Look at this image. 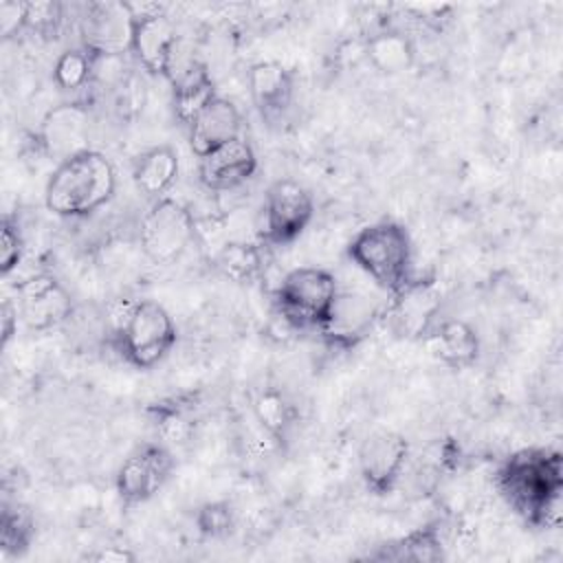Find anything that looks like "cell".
Returning <instances> with one entry per match:
<instances>
[{
    "mask_svg": "<svg viewBox=\"0 0 563 563\" xmlns=\"http://www.w3.org/2000/svg\"><path fill=\"white\" fill-rule=\"evenodd\" d=\"M97 70V55L84 46L66 48L53 64V84L59 90L75 92L92 84Z\"/></svg>",
    "mask_w": 563,
    "mask_h": 563,
    "instance_id": "cell-28",
    "label": "cell"
},
{
    "mask_svg": "<svg viewBox=\"0 0 563 563\" xmlns=\"http://www.w3.org/2000/svg\"><path fill=\"white\" fill-rule=\"evenodd\" d=\"M363 53L380 75H400L416 62V46L411 37L396 29L372 33L365 40Z\"/></svg>",
    "mask_w": 563,
    "mask_h": 563,
    "instance_id": "cell-23",
    "label": "cell"
},
{
    "mask_svg": "<svg viewBox=\"0 0 563 563\" xmlns=\"http://www.w3.org/2000/svg\"><path fill=\"white\" fill-rule=\"evenodd\" d=\"M378 314V308L365 295L339 290L332 317L319 334L330 347L350 350L369 334Z\"/></svg>",
    "mask_w": 563,
    "mask_h": 563,
    "instance_id": "cell-18",
    "label": "cell"
},
{
    "mask_svg": "<svg viewBox=\"0 0 563 563\" xmlns=\"http://www.w3.org/2000/svg\"><path fill=\"white\" fill-rule=\"evenodd\" d=\"M369 561H394V563H438L446 559L440 521L418 526L396 539L383 541L372 552Z\"/></svg>",
    "mask_w": 563,
    "mask_h": 563,
    "instance_id": "cell-21",
    "label": "cell"
},
{
    "mask_svg": "<svg viewBox=\"0 0 563 563\" xmlns=\"http://www.w3.org/2000/svg\"><path fill=\"white\" fill-rule=\"evenodd\" d=\"M84 559L95 563H132L136 561V554L125 545H101L99 550L88 552Z\"/></svg>",
    "mask_w": 563,
    "mask_h": 563,
    "instance_id": "cell-33",
    "label": "cell"
},
{
    "mask_svg": "<svg viewBox=\"0 0 563 563\" xmlns=\"http://www.w3.org/2000/svg\"><path fill=\"white\" fill-rule=\"evenodd\" d=\"M442 303L440 288L433 279H411L400 292L389 297L385 317L391 330L402 339H424L435 325Z\"/></svg>",
    "mask_w": 563,
    "mask_h": 563,
    "instance_id": "cell-12",
    "label": "cell"
},
{
    "mask_svg": "<svg viewBox=\"0 0 563 563\" xmlns=\"http://www.w3.org/2000/svg\"><path fill=\"white\" fill-rule=\"evenodd\" d=\"M176 460L167 444L145 442L136 446L117 471V495L125 506H139L152 499L169 479Z\"/></svg>",
    "mask_w": 563,
    "mask_h": 563,
    "instance_id": "cell-9",
    "label": "cell"
},
{
    "mask_svg": "<svg viewBox=\"0 0 563 563\" xmlns=\"http://www.w3.org/2000/svg\"><path fill=\"white\" fill-rule=\"evenodd\" d=\"M117 189L112 161L97 150H81L57 163L44 187V205L59 218H86L108 205Z\"/></svg>",
    "mask_w": 563,
    "mask_h": 563,
    "instance_id": "cell-2",
    "label": "cell"
},
{
    "mask_svg": "<svg viewBox=\"0 0 563 563\" xmlns=\"http://www.w3.org/2000/svg\"><path fill=\"white\" fill-rule=\"evenodd\" d=\"M312 216V194L295 178H279L264 194L260 242L264 246H286L306 231Z\"/></svg>",
    "mask_w": 563,
    "mask_h": 563,
    "instance_id": "cell-7",
    "label": "cell"
},
{
    "mask_svg": "<svg viewBox=\"0 0 563 563\" xmlns=\"http://www.w3.org/2000/svg\"><path fill=\"white\" fill-rule=\"evenodd\" d=\"M0 317H2V347H7L9 341L18 332V321H20L18 301L11 299V297H4L2 299V308H0Z\"/></svg>",
    "mask_w": 563,
    "mask_h": 563,
    "instance_id": "cell-34",
    "label": "cell"
},
{
    "mask_svg": "<svg viewBox=\"0 0 563 563\" xmlns=\"http://www.w3.org/2000/svg\"><path fill=\"white\" fill-rule=\"evenodd\" d=\"M35 539L33 512L20 501H4L0 510V550L4 556H22Z\"/></svg>",
    "mask_w": 563,
    "mask_h": 563,
    "instance_id": "cell-26",
    "label": "cell"
},
{
    "mask_svg": "<svg viewBox=\"0 0 563 563\" xmlns=\"http://www.w3.org/2000/svg\"><path fill=\"white\" fill-rule=\"evenodd\" d=\"M429 352L451 369H466L479 358V336L464 319H442L422 339Z\"/></svg>",
    "mask_w": 563,
    "mask_h": 563,
    "instance_id": "cell-20",
    "label": "cell"
},
{
    "mask_svg": "<svg viewBox=\"0 0 563 563\" xmlns=\"http://www.w3.org/2000/svg\"><path fill=\"white\" fill-rule=\"evenodd\" d=\"M194 213L174 198H158L143 213L139 242L152 264H174L196 240Z\"/></svg>",
    "mask_w": 563,
    "mask_h": 563,
    "instance_id": "cell-6",
    "label": "cell"
},
{
    "mask_svg": "<svg viewBox=\"0 0 563 563\" xmlns=\"http://www.w3.org/2000/svg\"><path fill=\"white\" fill-rule=\"evenodd\" d=\"M409 460V442L398 431H374L358 449V473L365 488L376 495H389L398 486Z\"/></svg>",
    "mask_w": 563,
    "mask_h": 563,
    "instance_id": "cell-10",
    "label": "cell"
},
{
    "mask_svg": "<svg viewBox=\"0 0 563 563\" xmlns=\"http://www.w3.org/2000/svg\"><path fill=\"white\" fill-rule=\"evenodd\" d=\"M158 435L169 444H183L194 431V405L167 398L147 407Z\"/></svg>",
    "mask_w": 563,
    "mask_h": 563,
    "instance_id": "cell-27",
    "label": "cell"
},
{
    "mask_svg": "<svg viewBox=\"0 0 563 563\" xmlns=\"http://www.w3.org/2000/svg\"><path fill=\"white\" fill-rule=\"evenodd\" d=\"M336 297L334 273L321 266H297L273 290V308L288 330L319 334L332 317Z\"/></svg>",
    "mask_w": 563,
    "mask_h": 563,
    "instance_id": "cell-4",
    "label": "cell"
},
{
    "mask_svg": "<svg viewBox=\"0 0 563 563\" xmlns=\"http://www.w3.org/2000/svg\"><path fill=\"white\" fill-rule=\"evenodd\" d=\"M64 22V4L57 0L26 2V29L35 35H55Z\"/></svg>",
    "mask_w": 563,
    "mask_h": 563,
    "instance_id": "cell-31",
    "label": "cell"
},
{
    "mask_svg": "<svg viewBox=\"0 0 563 563\" xmlns=\"http://www.w3.org/2000/svg\"><path fill=\"white\" fill-rule=\"evenodd\" d=\"M132 15L125 2H88L81 15V46L97 57L130 53Z\"/></svg>",
    "mask_w": 563,
    "mask_h": 563,
    "instance_id": "cell-13",
    "label": "cell"
},
{
    "mask_svg": "<svg viewBox=\"0 0 563 563\" xmlns=\"http://www.w3.org/2000/svg\"><path fill=\"white\" fill-rule=\"evenodd\" d=\"M187 130L191 152L200 158L222 143L242 136V114L233 101L216 97L198 112Z\"/></svg>",
    "mask_w": 563,
    "mask_h": 563,
    "instance_id": "cell-19",
    "label": "cell"
},
{
    "mask_svg": "<svg viewBox=\"0 0 563 563\" xmlns=\"http://www.w3.org/2000/svg\"><path fill=\"white\" fill-rule=\"evenodd\" d=\"M495 484L510 510L537 530H554L563 519V455L556 449L528 446L510 453Z\"/></svg>",
    "mask_w": 563,
    "mask_h": 563,
    "instance_id": "cell-1",
    "label": "cell"
},
{
    "mask_svg": "<svg viewBox=\"0 0 563 563\" xmlns=\"http://www.w3.org/2000/svg\"><path fill=\"white\" fill-rule=\"evenodd\" d=\"M167 79L172 84L174 114L185 128H189L191 121L198 117V112L211 99L218 97L216 95V84L211 79V73H209L207 64L196 59V57L178 59L176 53H174Z\"/></svg>",
    "mask_w": 563,
    "mask_h": 563,
    "instance_id": "cell-15",
    "label": "cell"
},
{
    "mask_svg": "<svg viewBox=\"0 0 563 563\" xmlns=\"http://www.w3.org/2000/svg\"><path fill=\"white\" fill-rule=\"evenodd\" d=\"M132 15L130 53L136 64L152 73L167 77L174 53L178 48V35L172 18L163 4L156 2H125Z\"/></svg>",
    "mask_w": 563,
    "mask_h": 563,
    "instance_id": "cell-8",
    "label": "cell"
},
{
    "mask_svg": "<svg viewBox=\"0 0 563 563\" xmlns=\"http://www.w3.org/2000/svg\"><path fill=\"white\" fill-rule=\"evenodd\" d=\"M213 266L235 284H253L262 277L266 266L264 244L246 240H229L213 255Z\"/></svg>",
    "mask_w": 563,
    "mask_h": 563,
    "instance_id": "cell-24",
    "label": "cell"
},
{
    "mask_svg": "<svg viewBox=\"0 0 563 563\" xmlns=\"http://www.w3.org/2000/svg\"><path fill=\"white\" fill-rule=\"evenodd\" d=\"M88 110L81 103H62L53 108L37 132L40 147L59 161L88 150Z\"/></svg>",
    "mask_w": 563,
    "mask_h": 563,
    "instance_id": "cell-17",
    "label": "cell"
},
{
    "mask_svg": "<svg viewBox=\"0 0 563 563\" xmlns=\"http://www.w3.org/2000/svg\"><path fill=\"white\" fill-rule=\"evenodd\" d=\"M257 169L253 145L238 136L198 158V178L211 191H229L246 183Z\"/></svg>",
    "mask_w": 563,
    "mask_h": 563,
    "instance_id": "cell-14",
    "label": "cell"
},
{
    "mask_svg": "<svg viewBox=\"0 0 563 563\" xmlns=\"http://www.w3.org/2000/svg\"><path fill=\"white\" fill-rule=\"evenodd\" d=\"M26 29V2L4 0L0 2V33L4 40L15 37Z\"/></svg>",
    "mask_w": 563,
    "mask_h": 563,
    "instance_id": "cell-32",
    "label": "cell"
},
{
    "mask_svg": "<svg viewBox=\"0 0 563 563\" xmlns=\"http://www.w3.org/2000/svg\"><path fill=\"white\" fill-rule=\"evenodd\" d=\"M196 530L207 539H222L235 528V510L229 501H207L194 515Z\"/></svg>",
    "mask_w": 563,
    "mask_h": 563,
    "instance_id": "cell-29",
    "label": "cell"
},
{
    "mask_svg": "<svg viewBox=\"0 0 563 563\" xmlns=\"http://www.w3.org/2000/svg\"><path fill=\"white\" fill-rule=\"evenodd\" d=\"M345 255L389 297L416 277L411 235L405 224L394 220H378L358 229L345 244Z\"/></svg>",
    "mask_w": 563,
    "mask_h": 563,
    "instance_id": "cell-3",
    "label": "cell"
},
{
    "mask_svg": "<svg viewBox=\"0 0 563 563\" xmlns=\"http://www.w3.org/2000/svg\"><path fill=\"white\" fill-rule=\"evenodd\" d=\"M249 95L264 121L279 119L292 103L295 75L277 59L255 62L246 75Z\"/></svg>",
    "mask_w": 563,
    "mask_h": 563,
    "instance_id": "cell-16",
    "label": "cell"
},
{
    "mask_svg": "<svg viewBox=\"0 0 563 563\" xmlns=\"http://www.w3.org/2000/svg\"><path fill=\"white\" fill-rule=\"evenodd\" d=\"M178 172H180V158L176 147H172L169 143H163L136 156L132 167V180L136 189L154 202L167 196V191L178 178Z\"/></svg>",
    "mask_w": 563,
    "mask_h": 563,
    "instance_id": "cell-22",
    "label": "cell"
},
{
    "mask_svg": "<svg viewBox=\"0 0 563 563\" xmlns=\"http://www.w3.org/2000/svg\"><path fill=\"white\" fill-rule=\"evenodd\" d=\"M24 255V238L18 220L9 213L2 216L0 222V273L2 277H9Z\"/></svg>",
    "mask_w": 563,
    "mask_h": 563,
    "instance_id": "cell-30",
    "label": "cell"
},
{
    "mask_svg": "<svg viewBox=\"0 0 563 563\" xmlns=\"http://www.w3.org/2000/svg\"><path fill=\"white\" fill-rule=\"evenodd\" d=\"M20 321L29 330L57 328L73 314V299L66 286L51 273H35L15 288Z\"/></svg>",
    "mask_w": 563,
    "mask_h": 563,
    "instance_id": "cell-11",
    "label": "cell"
},
{
    "mask_svg": "<svg viewBox=\"0 0 563 563\" xmlns=\"http://www.w3.org/2000/svg\"><path fill=\"white\" fill-rule=\"evenodd\" d=\"M123 358L139 367H156L176 345L178 330L167 308L154 299H134L128 314L114 330Z\"/></svg>",
    "mask_w": 563,
    "mask_h": 563,
    "instance_id": "cell-5",
    "label": "cell"
},
{
    "mask_svg": "<svg viewBox=\"0 0 563 563\" xmlns=\"http://www.w3.org/2000/svg\"><path fill=\"white\" fill-rule=\"evenodd\" d=\"M251 407L257 424L273 438V442L284 446L297 422L295 405H290V400L277 387H264L255 394Z\"/></svg>",
    "mask_w": 563,
    "mask_h": 563,
    "instance_id": "cell-25",
    "label": "cell"
}]
</instances>
